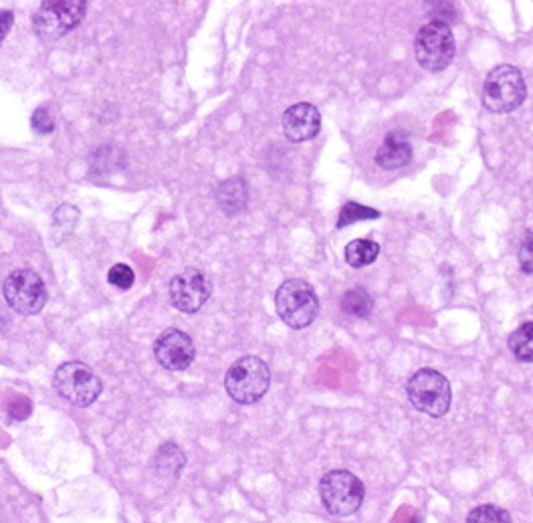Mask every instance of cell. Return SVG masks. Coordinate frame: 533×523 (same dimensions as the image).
I'll list each match as a JSON object with an SVG mask.
<instances>
[{
  "instance_id": "21",
  "label": "cell",
  "mask_w": 533,
  "mask_h": 523,
  "mask_svg": "<svg viewBox=\"0 0 533 523\" xmlns=\"http://www.w3.org/2000/svg\"><path fill=\"white\" fill-rule=\"evenodd\" d=\"M467 523H511V515L507 509L487 503L471 509L467 515Z\"/></svg>"
},
{
  "instance_id": "7",
  "label": "cell",
  "mask_w": 533,
  "mask_h": 523,
  "mask_svg": "<svg viewBox=\"0 0 533 523\" xmlns=\"http://www.w3.org/2000/svg\"><path fill=\"white\" fill-rule=\"evenodd\" d=\"M85 0H49L33 17V29L43 41H57L71 33L85 19Z\"/></svg>"
},
{
  "instance_id": "14",
  "label": "cell",
  "mask_w": 533,
  "mask_h": 523,
  "mask_svg": "<svg viewBox=\"0 0 533 523\" xmlns=\"http://www.w3.org/2000/svg\"><path fill=\"white\" fill-rule=\"evenodd\" d=\"M247 200H249V188L247 182L239 176L221 182L217 188V202L223 208V213H227L229 217L245 211Z\"/></svg>"
},
{
  "instance_id": "9",
  "label": "cell",
  "mask_w": 533,
  "mask_h": 523,
  "mask_svg": "<svg viewBox=\"0 0 533 523\" xmlns=\"http://www.w3.org/2000/svg\"><path fill=\"white\" fill-rule=\"evenodd\" d=\"M9 307L21 316H37L47 303V287L39 273L31 269L13 271L3 285Z\"/></svg>"
},
{
  "instance_id": "3",
  "label": "cell",
  "mask_w": 533,
  "mask_h": 523,
  "mask_svg": "<svg viewBox=\"0 0 533 523\" xmlns=\"http://www.w3.org/2000/svg\"><path fill=\"white\" fill-rule=\"evenodd\" d=\"M406 394L412 406L433 418H441L451 410L453 390L451 382L433 368H422L406 384Z\"/></svg>"
},
{
  "instance_id": "22",
  "label": "cell",
  "mask_w": 533,
  "mask_h": 523,
  "mask_svg": "<svg viewBox=\"0 0 533 523\" xmlns=\"http://www.w3.org/2000/svg\"><path fill=\"white\" fill-rule=\"evenodd\" d=\"M108 281H110L114 287H118V289H130V287L134 285V281H136V275H134V271H132L130 265L118 263V265H114V267L110 269V273H108Z\"/></svg>"
},
{
  "instance_id": "2",
  "label": "cell",
  "mask_w": 533,
  "mask_h": 523,
  "mask_svg": "<svg viewBox=\"0 0 533 523\" xmlns=\"http://www.w3.org/2000/svg\"><path fill=\"white\" fill-rule=\"evenodd\" d=\"M527 85L521 71L513 65H497L483 83V106L493 114H509L523 106Z\"/></svg>"
},
{
  "instance_id": "6",
  "label": "cell",
  "mask_w": 533,
  "mask_h": 523,
  "mask_svg": "<svg viewBox=\"0 0 533 523\" xmlns=\"http://www.w3.org/2000/svg\"><path fill=\"white\" fill-rule=\"evenodd\" d=\"M269 384V366L257 356H245L237 360L225 376V388L229 396L239 404L259 402L267 394Z\"/></svg>"
},
{
  "instance_id": "8",
  "label": "cell",
  "mask_w": 533,
  "mask_h": 523,
  "mask_svg": "<svg viewBox=\"0 0 533 523\" xmlns=\"http://www.w3.org/2000/svg\"><path fill=\"white\" fill-rule=\"evenodd\" d=\"M53 386L73 406H89L101 394V380L83 362H65L55 370Z\"/></svg>"
},
{
  "instance_id": "10",
  "label": "cell",
  "mask_w": 533,
  "mask_h": 523,
  "mask_svg": "<svg viewBox=\"0 0 533 523\" xmlns=\"http://www.w3.org/2000/svg\"><path fill=\"white\" fill-rule=\"evenodd\" d=\"M212 285L198 269H184L170 281L172 305L182 313H196L210 299Z\"/></svg>"
},
{
  "instance_id": "11",
  "label": "cell",
  "mask_w": 533,
  "mask_h": 523,
  "mask_svg": "<svg viewBox=\"0 0 533 523\" xmlns=\"http://www.w3.org/2000/svg\"><path fill=\"white\" fill-rule=\"evenodd\" d=\"M154 356L162 368L170 372H182L194 362L196 348L186 332L170 328L156 340Z\"/></svg>"
},
{
  "instance_id": "12",
  "label": "cell",
  "mask_w": 533,
  "mask_h": 523,
  "mask_svg": "<svg viewBox=\"0 0 533 523\" xmlns=\"http://www.w3.org/2000/svg\"><path fill=\"white\" fill-rule=\"evenodd\" d=\"M319 130H322V116H319V110L313 106V103L301 101L291 106L283 114V132L287 140L301 144L307 140H313Z\"/></svg>"
},
{
  "instance_id": "13",
  "label": "cell",
  "mask_w": 533,
  "mask_h": 523,
  "mask_svg": "<svg viewBox=\"0 0 533 523\" xmlns=\"http://www.w3.org/2000/svg\"><path fill=\"white\" fill-rule=\"evenodd\" d=\"M412 160V142L404 132H388L376 152V164L384 170H396Z\"/></svg>"
},
{
  "instance_id": "25",
  "label": "cell",
  "mask_w": 533,
  "mask_h": 523,
  "mask_svg": "<svg viewBox=\"0 0 533 523\" xmlns=\"http://www.w3.org/2000/svg\"><path fill=\"white\" fill-rule=\"evenodd\" d=\"M15 23V15L11 11H0V47H3L7 35L11 33Z\"/></svg>"
},
{
  "instance_id": "20",
  "label": "cell",
  "mask_w": 533,
  "mask_h": 523,
  "mask_svg": "<svg viewBox=\"0 0 533 523\" xmlns=\"http://www.w3.org/2000/svg\"><path fill=\"white\" fill-rule=\"evenodd\" d=\"M184 465V455L182 451L174 445V443H166L164 447H160V451L156 453V469L162 475H170L176 477L180 473Z\"/></svg>"
},
{
  "instance_id": "23",
  "label": "cell",
  "mask_w": 533,
  "mask_h": 523,
  "mask_svg": "<svg viewBox=\"0 0 533 523\" xmlns=\"http://www.w3.org/2000/svg\"><path fill=\"white\" fill-rule=\"evenodd\" d=\"M519 267L523 273L533 275V235L527 231L521 245H519Z\"/></svg>"
},
{
  "instance_id": "5",
  "label": "cell",
  "mask_w": 533,
  "mask_h": 523,
  "mask_svg": "<svg viewBox=\"0 0 533 523\" xmlns=\"http://www.w3.org/2000/svg\"><path fill=\"white\" fill-rule=\"evenodd\" d=\"M364 483L346 469L330 471L319 481V497H322L328 513L336 517H348L356 513L364 503Z\"/></svg>"
},
{
  "instance_id": "16",
  "label": "cell",
  "mask_w": 533,
  "mask_h": 523,
  "mask_svg": "<svg viewBox=\"0 0 533 523\" xmlns=\"http://www.w3.org/2000/svg\"><path fill=\"white\" fill-rule=\"evenodd\" d=\"M507 346L517 362L533 364V322H525L511 332Z\"/></svg>"
},
{
  "instance_id": "17",
  "label": "cell",
  "mask_w": 533,
  "mask_h": 523,
  "mask_svg": "<svg viewBox=\"0 0 533 523\" xmlns=\"http://www.w3.org/2000/svg\"><path fill=\"white\" fill-rule=\"evenodd\" d=\"M342 309L352 318H368L374 309V299L364 287H354L344 293Z\"/></svg>"
},
{
  "instance_id": "24",
  "label": "cell",
  "mask_w": 533,
  "mask_h": 523,
  "mask_svg": "<svg viewBox=\"0 0 533 523\" xmlns=\"http://www.w3.org/2000/svg\"><path fill=\"white\" fill-rule=\"evenodd\" d=\"M33 130L39 132V134H51L55 130V120L51 116V112L47 108H39L35 114H33Z\"/></svg>"
},
{
  "instance_id": "4",
  "label": "cell",
  "mask_w": 533,
  "mask_h": 523,
  "mask_svg": "<svg viewBox=\"0 0 533 523\" xmlns=\"http://www.w3.org/2000/svg\"><path fill=\"white\" fill-rule=\"evenodd\" d=\"M455 37L443 19L426 23L414 39V55L424 71L441 73L455 59Z\"/></svg>"
},
{
  "instance_id": "18",
  "label": "cell",
  "mask_w": 533,
  "mask_h": 523,
  "mask_svg": "<svg viewBox=\"0 0 533 523\" xmlns=\"http://www.w3.org/2000/svg\"><path fill=\"white\" fill-rule=\"evenodd\" d=\"M372 219H380V211H376V208H370V206H364V204H358L354 200H348L342 211H340V217H338V229H346L354 223H360V221H372Z\"/></svg>"
},
{
  "instance_id": "15",
  "label": "cell",
  "mask_w": 533,
  "mask_h": 523,
  "mask_svg": "<svg viewBox=\"0 0 533 523\" xmlns=\"http://www.w3.org/2000/svg\"><path fill=\"white\" fill-rule=\"evenodd\" d=\"M378 255H380V245L372 239H354L346 245V251H344L346 263L354 269L372 265L378 259Z\"/></svg>"
},
{
  "instance_id": "1",
  "label": "cell",
  "mask_w": 533,
  "mask_h": 523,
  "mask_svg": "<svg viewBox=\"0 0 533 523\" xmlns=\"http://www.w3.org/2000/svg\"><path fill=\"white\" fill-rule=\"evenodd\" d=\"M277 316L291 330L311 326L319 313V299L315 289L303 279H287L275 293Z\"/></svg>"
},
{
  "instance_id": "19",
  "label": "cell",
  "mask_w": 533,
  "mask_h": 523,
  "mask_svg": "<svg viewBox=\"0 0 533 523\" xmlns=\"http://www.w3.org/2000/svg\"><path fill=\"white\" fill-rule=\"evenodd\" d=\"M79 223V211L69 204L57 208V213L53 217V237L57 243H63Z\"/></svg>"
}]
</instances>
